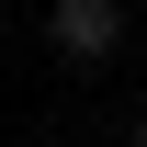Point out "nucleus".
<instances>
[{"label":"nucleus","instance_id":"obj_2","mask_svg":"<svg viewBox=\"0 0 147 147\" xmlns=\"http://www.w3.org/2000/svg\"><path fill=\"white\" fill-rule=\"evenodd\" d=\"M136 147H147V125H136Z\"/></svg>","mask_w":147,"mask_h":147},{"label":"nucleus","instance_id":"obj_1","mask_svg":"<svg viewBox=\"0 0 147 147\" xmlns=\"http://www.w3.org/2000/svg\"><path fill=\"white\" fill-rule=\"evenodd\" d=\"M45 34H57V57H68V68H102V57L125 45V0H57Z\"/></svg>","mask_w":147,"mask_h":147}]
</instances>
